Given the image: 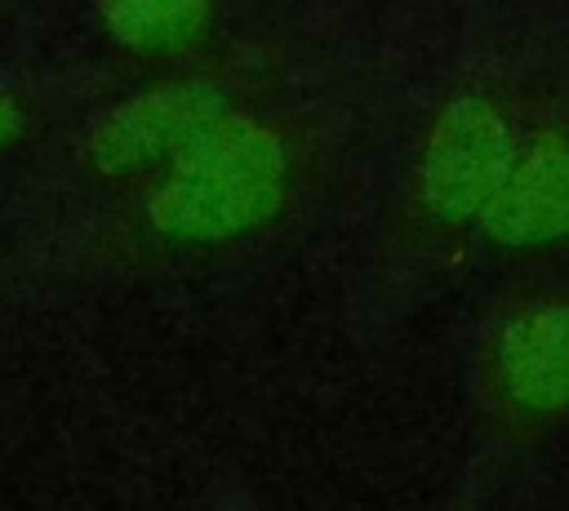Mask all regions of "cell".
<instances>
[{
    "label": "cell",
    "mask_w": 569,
    "mask_h": 511,
    "mask_svg": "<svg viewBox=\"0 0 569 511\" xmlns=\"http://www.w3.org/2000/svg\"><path fill=\"white\" fill-rule=\"evenodd\" d=\"M289 191L280 133L244 111L204 124L147 187L142 218L151 236L178 249H213L267 231Z\"/></svg>",
    "instance_id": "cell-1"
},
{
    "label": "cell",
    "mask_w": 569,
    "mask_h": 511,
    "mask_svg": "<svg viewBox=\"0 0 569 511\" xmlns=\"http://www.w3.org/2000/svg\"><path fill=\"white\" fill-rule=\"evenodd\" d=\"M222 111L227 93L209 80H164L138 89L89 120L84 164L107 182L156 178Z\"/></svg>",
    "instance_id": "cell-4"
},
{
    "label": "cell",
    "mask_w": 569,
    "mask_h": 511,
    "mask_svg": "<svg viewBox=\"0 0 569 511\" xmlns=\"http://www.w3.org/2000/svg\"><path fill=\"white\" fill-rule=\"evenodd\" d=\"M22 133H27V102L18 98V89H9L0 80V151L18 147Z\"/></svg>",
    "instance_id": "cell-7"
},
{
    "label": "cell",
    "mask_w": 569,
    "mask_h": 511,
    "mask_svg": "<svg viewBox=\"0 0 569 511\" xmlns=\"http://www.w3.org/2000/svg\"><path fill=\"white\" fill-rule=\"evenodd\" d=\"M213 0H98L102 36L133 58L191 53L213 31Z\"/></svg>",
    "instance_id": "cell-6"
},
{
    "label": "cell",
    "mask_w": 569,
    "mask_h": 511,
    "mask_svg": "<svg viewBox=\"0 0 569 511\" xmlns=\"http://www.w3.org/2000/svg\"><path fill=\"white\" fill-rule=\"evenodd\" d=\"M480 236L507 253H533L569 240V138L538 133L525 142L480 213Z\"/></svg>",
    "instance_id": "cell-5"
},
{
    "label": "cell",
    "mask_w": 569,
    "mask_h": 511,
    "mask_svg": "<svg viewBox=\"0 0 569 511\" xmlns=\"http://www.w3.org/2000/svg\"><path fill=\"white\" fill-rule=\"evenodd\" d=\"M485 395L511 431H538L569 413V293L520 298L493 320Z\"/></svg>",
    "instance_id": "cell-2"
},
{
    "label": "cell",
    "mask_w": 569,
    "mask_h": 511,
    "mask_svg": "<svg viewBox=\"0 0 569 511\" xmlns=\"http://www.w3.org/2000/svg\"><path fill=\"white\" fill-rule=\"evenodd\" d=\"M516 133L498 102L480 93H462L431 120L418 164H413V200L440 227L480 222L489 200L498 196L511 160Z\"/></svg>",
    "instance_id": "cell-3"
}]
</instances>
